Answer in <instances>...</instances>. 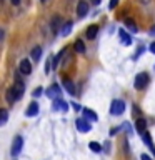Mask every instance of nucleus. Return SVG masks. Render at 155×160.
<instances>
[{
	"instance_id": "obj_1",
	"label": "nucleus",
	"mask_w": 155,
	"mask_h": 160,
	"mask_svg": "<svg viewBox=\"0 0 155 160\" xmlns=\"http://www.w3.org/2000/svg\"><path fill=\"white\" fill-rule=\"evenodd\" d=\"M148 85V73L147 72H140L135 75V80H133V87L137 90H143L145 87Z\"/></svg>"
},
{
	"instance_id": "obj_2",
	"label": "nucleus",
	"mask_w": 155,
	"mask_h": 160,
	"mask_svg": "<svg viewBox=\"0 0 155 160\" xmlns=\"http://www.w3.org/2000/svg\"><path fill=\"white\" fill-rule=\"evenodd\" d=\"M125 112V102L123 100H113L110 105V113L112 115H122Z\"/></svg>"
},
{
	"instance_id": "obj_3",
	"label": "nucleus",
	"mask_w": 155,
	"mask_h": 160,
	"mask_svg": "<svg viewBox=\"0 0 155 160\" xmlns=\"http://www.w3.org/2000/svg\"><path fill=\"white\" fill-rule=\"evenodd\" d=\"M5 98H7V102H8L10 105H13L15 102H18V100L22 98V95H20L17 90H15V87H12V88L7 90V95H5Z\"/></svg>"
},
{
	"instance_id": "obj_4",
	"label": "nucleus",
	"mask_w": 155,
	"mask_h": 160,
	"mask_svg": "<svg viewBox=\"0 0 155 160\" xmlns=\"http://www.w3.org/2000/svg\"><path fill=\"white\" fill-rule=\"evenodd\" d=\"M52 110L53 112H67L68 110V103L62 98H55L52 103Z\"/></svg>"
},
{
	"instance_id": "obj_5",
	"label": "nucleus",
	"mask_w": 155,
	"mask_h": 160,
	"mask_svg": "<svg viewBox=\"0 0 155 160\" xmlns=\"http://www.w3.org/2000/svg\"><path fill=\"white\" fill-rule=\"evenodd\" d=\"M22 147H23V138L17 135V137L13 138V143H12V155L13 157H17V155L22 152Z\"/></svg>"
},
{
	"instance_id": "obj_6",
	"label": "nucleus",
	"mask_w": 155,
	"mask_h": 160,
	"mask_svg": "<svg viewBox=\"0 0 155 160\" xmlns=\"http://www.w3.org/2000/svg\"><path fill=\"white\" fill-rule=\"evenodd\" d=\"M75 127H77L80 132H83V133H87V132H90V128H92V125L88 123V120L87 118H77L75 120Z\"/></svg>"
},
{
	"instance_id": "obj_7",
	"label": "nucleus",
	"mask_w": 155,
	"mask_h": 160,
	"mask_svg": "<svg viewBox=\"0 0 155 160\" xmlns=\"http://www.w3.org/2000/svg\"><path fill=\"white\" fill-rule=\"evenodd\" d=\"M88 13V3L85 2V0H80L77 3V17L78 18H85Z\"/></svg>"
},
{
	"instance_id": "obj_8",
	"label": "nucleus",
	"mask_w": 155,
	"mask_h": 160,
	"mask_svg": "<svg viewBox=\"0 0 155 160\" xmlns=\"http://www.w3.org/2000/svg\"><path fill=\"white\" fill-rule=\"evenodd\" d=\"M60 95H62V90H60V87H58L57 83L50 85V87L47 88V97L48 98L55 100V98H60Z\"/></svg>"
},
{
	"instance_id": "obj_9",
	"label": "nucleus",
	"mask_w": 155,
	"mask_h": 160,
	"mask_svg": "<svg viewBox=\"0 0 155 160\" xmlns=\"http://www.w3.org/2000/svg\"><path fill=\"white\" fill-rule=\"evenodd\" d=\"M18 72L22 73V75H30V73H32V63H30L28 58H23L22 62H20Z\"/></svg>"
},
{
	"instance_id": "obj_10",
	"label": "nucleus",
	"mask_w": 155,
	"mask_h": 160,
	"mask_svg": "<svg viewBox=\"0 0 155 160\" xmlns=\"http://www.w3.org/2000/svg\"><path fill=\"white\" fill-rule=\"evenodd\" d=\"M118 38H120V42H122V45H125V47H128V45H132V37L125 32L123 28H120L118 30Z\"/></svg>"
},
{
	"instance_id": "obj_11",
	"label": "nucleus",
	"mask_w": 155,
	"mask_h": 160,
	"mask_svg": "<svg viewBox=\"0 0 155 160\" xmlns=\"http://www.w3.org/2000/svg\"><path fill=\"white\" fill-rule=\"evenodd\" d=\"M62 85H63V88L67 90V93H68V95H77V90H75V85H73V82H72V80H68V78H63Z\"/></svg>"
},
{
	"instance_id": "obj_12",
	"label": "nucleus",
	"mask_w": 155,
	"mask_h": 160,
	"mask_svg": "<svg viewBox=\"0 0 155 160\" xmlns=\"http://www.w3.org/2000/svg\"><path fill=\"white\" fill-rule=\"evenodd\" d=\"M135 128H137V132H138V133L147 132V120L142 118V117H138L137 120H135Z\"/></svg>"
},
{
	"instance_id": "obj_13",
	"label": "nucleus",
	"mask_w": 155,
	"mask_h": 160,
	"mask_svg": "<svg viewBox=\"0 0 155 160\" xmlns=\"http://www.w3.org/2000/svg\"><path fill=\"white\" fill-rule=\"evenodd\" d=\"M82 113H83V117L87 118L88 122H97V120H98V115L95 113L93 110H90V108H83Z\"/></svg>"
},
{
	"instance_id": "obj_14",
	"label": "nucleus",
	"mask_w": 155,
	"mask_h": 160,
	"mask_svg": "<svg viewBox=\"0 0 155 160\" xmlns=\"http://www.w3.org/2000/svg\"><path fill=\"white\" fill-rule=\"evenodd\" d=\"M62 27H63L62 18H60V17H53V20H52V32H53V35L58 33L60 30H62Z\"/></svg>"
},
{
	"instance_id": "obj_15",
	"label": "nucleus",
	"mask_w": 155,
	"mask_h": 160,
	"mask_svg": "<svg viewBox=\"0 0 155 160\" xmlns=\"http://www.w3.org/2000/svg\"><path fill=\"white\" fill-rule=\"evenodd\" d=\"M97 33H98V25H90V27L87 28V32H85L88 40H93L95 37H97Z\"/></svg>"
},
{
	"instance_id": "obj_16",
	"label": "nucleus",
	"mask_w": 155,
	"mask_h": 160,
	"mask_svg": "<svg viewBox=\"0 0 155 160\" xmlns=\"http://www.w3.org/2000/svg\"><path fill=\"white\" fill-rule=\"evenodd\" d=\"M38 113V103L37 102H32L28 105V108H27V112H25V115L27 117H35V115Z\"/></svg>"
},
{
	"instance_id": "obj_17",
	"label": "nucleus",
	"mask_w": 155,
	"mask_h": 160,
	"mask_svg": "<svg viewBox=\"0 0 155 160\" xmlns=\"http://www.w3.org/2000/svg\"><path fill=\"white\" fill-rule=\"evenodd\" d=\"M30 57H32V60H35V62H38V60L42 58V47H40V45L33 47L32 52H30Z\"/></svg>"
},
{
	"instance_id": "obj_18",
	"label": "nucleus",
	"mask_w": 155,
	"mask_h": 160,
	"mask_svg": "<svg viewBox=\"0 0 155 160\" xmlns=\"http://www.w3.org/2000/svg\"><path fill=\"white\" fill-rule=\"evenodd\" d=\"M73 48H75V52L77 53H85V43H83V40H75V43H73Z\"/></svg>"
},
{
	"instance_id": "obj_19",
	"label": "nucleus",
	"mask_w": 155,
	"mask_h": 160,
	"mask_svg": "<svg viewBox=\"0 0 155 160\" xmlns=\"http://www.w3.org/2000/svg\"><path fill=\"white\" fill-rule=\"evenodd\" d=\"M72 22H70V20H68V22L67 23H63V27H62V30H60V33H62L63 35V37H67V35L70 33V32H72Z\"/></svg>"
},
{
	"instance_id": "obj_20",
	"label": "nucleus",
	"mask_w": 155,
	"mask_h": 160,
	"mask_svg": "<svg viewBox=\"0 0 155 160\" xmlns=\"http://www.w3.org/2000/svg\"><path fill=\"white\" fill-rule=\"evenodd\" d=\"M67 52V48H62L60 52L55 55V58H52V65H53V68H57V65H58V62H60V58L63 57V53Z\"/></svg>"
},
{
	"instance_id": "obj_21",
	"label": "nucleus",
	"mask_w": 155,
	"mask_h": 160,
	"mask_svg": "<svg viewBox=\"0 0 155 160\" xmlns=\"http://www.w3.org/2000/svg\"><path fill=\"white\" fill-rule=\"evenodd\" d=\"M142 138H143V142L148 145V148H150V150L155 147L153 142H152V137H150V133H148V132H143V133H142Z\"/></svg>"
},
{
	"instance_id": "obj_22",
	"label": "nucleus",
	"mask_w": 155,
	"mask_h": 160,
	"mask_svg": "<svg viewBox=\"0 0 155 160\" xmlns=\"http://www.w3.org/2000/svg\"><path fill=\"white\" fill-rule=\"evenodd\" d=\"M88 148L92 150V152L98 153V152H102V150H103V145H100V143H97V142H90V143H88Z\"/></svg>"
},
{
	"instance_id": "obj_23",
	"label": "nucleus",
	"mask_w": 155,
	"mask_h": 160,
	"mask_svg": "<svg viewBox=\"0 0 155 160\" xmlns=\"http://www.w3.org/2000/svg\"><path fill=\"white\" fill-rule=\"evenodd\" d=\"M125 25H127V27H128L130 30H132L133 33H135V32H137V30H138V28H137V23H135L132 18H125Z\"/></svg>"
},
{
	"instance_id": "obj_24",
	"label": "nucleus",
	"mask_w": 155,
	"mask_h": 160,
	"mask_svg": "<svg viewBox=\"0 0 155 160\" xmlns=\"http://www.w3.org/2000/svg\"><path fill=\"white\" fill-rule=\"evenodd\" d=\"M7 120H8V112L3 108L2 112H0V125H5V123H7Z\"/></svg>"
},
{
	"instance_id": "obj_25",
	"label": "nucleus",
	"mask_w": 155,
	"mask_h": 160,
	"mask_svg": "<svg viewBox=\"0 0 155 160\" xmlns=\"http://www.w3.org/2000/svg\"><path fill=\"white\" fill-rule=\"evenodd\" d=\"M120 128H122V130H127V135H128V137H132V135H133V130H132V127H130V123H127V122H125Z\"/></svg>"
},
{
	"instance_id": "obj_26",
	"label": "nucleus",
	"mask_w": 155,
	"mask_h": 160,
	"mask_svg": "<svg viewBox=\"0 0 155 160\" xmlns=\"http://www.w3.org/2000/svg\"><path fill=\"white\" fill-rule=\"evenodd\" d=\"M145 52V47H138L137 48V52H135V55H133V60H138L140 58V55H142Z\"/></svg>"
},
{
	"instance_id": "obj_27",
	"label": "nucleus",
	"mask_w": 155,
	"mask_h": 160,
	"mask_svg": "<svg viewBox=\"0 0 155 160\" xmlns=\"http://www.w3.org/2000/svg\"><path fill=\"white\" fill-rule=\"evenodd\" d=\"M42 93H43V88H42V87H37V88L33 90V93H32V95H33L35 98H37V97H40Z\"/></svg>"
},
{
	"instance_id": "obj_28",
	"label": "nucleus",
	"mask_w": 155,
	"mask_h": 160,
	"mask_svg": "<svg viewBox=\"0 0 155 160\" xmlns=\"http://www.w3.org/2000/svg\"><path fill=\"white\" fill-rule=\"evenodd\" d=\"M132 113L137 115V117H140V115H142V112H140V108H138V105H132Z\"/></svg>"
},
{
	"instance_id": "obj_29",
	"label": "nucleus",
	"mask_w": 155,
	"mask_h": 160,
	"mask_svg": "<svg viewBox=\"0 0 155 160\" xmlns=\"http://www.w3.org/2000/svg\"><path fill=\"white\" fill-rule=\"evenodd\" d=\"M117 5H118V0H110V3H108V8H110V10H113L115 7H117Z\"/></svg>"
},
{
	"instance_id": "obj_30",
	"label": "nucleus",
	"mask_w": 155,
	"mask_h": 160,
	"mask_svg": "<svg viewBox=\"0 0 155 160\" xmlns=\"http://www.w3.org/2000/svg\"><path fill=\"white\" fill-rule=\"evenodd\" d=\"M72 107H73V110H75V112H80V110H83L82 107H80V103H75V102L72 103Z\"/></svg>"
},
{
	"instance_id": "obj_31",
	"label": "nucleus",
	"mask_w": 155,
	"mask_h": 160,
	"mask_svg": "<svg viewBox=\"0 0 155 160\" xmlns=\"http://www.w3.org/2000/svg\"><path fill=\"white\" fill-rule=\"evenodd\" d=\"M103 150H105L107 153H110V142H105V143H103Z\"/></svg>"
},
{
	"instance_id": "obj_32",
	"label": "nucleus",
	"mask_w": 155,
	"mask_h": 160,
	"mask_svg": "<svg viewBox=\"0 0 155 160\" xmlns=\"http://www.w3.org/2000/svg\"><path fill=\"white\" fill-rule=\"evenodd\" d=\"M142 160H152V157L150 155H147V153H142V157H140Z\"/></svg>"
},
{
	"instance_id": "obj_33",
	"label": "nucleus",
	"mask_w": 155,
	"mask_h": 160,
	"mask_svg": "<svg viewBox=\"0 0 155 160\" xmlns=\"http://www.w3.org/2000/svg\"><path fill=\"white\" fill-rule=\"evenodd\" d=\"M150 52H152V53H155V42H152V43H150Z\"/></svg>"
},
{
	"instance_id": "obj_34",
	"label": "nucleus",
	"mask_w": 155,
	"mask_h": 160,
	"mask_svg": "<svg viewBox=\"0 0 155 160\" xmlns=\"http://www.w3.org/2000/svg\"><path fill=\"white\" fill-rule=\"evenodd\" d=\"M10 2H12V5H18L20 0H10Z\"/></svg>"
},
{
	"instance_id": "obj_35",
	"label": "nucleus",
	"mask_w": 155,
	"mask_h": 160,
	"mask_svg": "<svg viewBox=\"0 0 155 160\" xmlns=\"http://www.w3.org/2000/svg\"><path fill=\"white\" fill-rule=\"evenodd\" d=\"M92 2H93V3H95V5H98V3H100V2H102V0H92Z\"/></svg>"
},
{
	"instance_id": "obj_36",
	"label": "nucleus",
	"mask_w": 155,
	"mask_h": 160,
	"mask_svg": "<svg viewBox=\"0 0 155 160\" xmlns=\"http://www.w3.org/2000/svg\"><path fill=\"white\" fill-rule=\"evenodd\" d=\"M152 152H153V155H155V147H153V148H152Z\"/></svg>"
},
{
	"instance_id": "obj_37",
	"label": "nucleus",
	"mask_w": 155,
	"mask_h": 160,
	"mask_svg": "<svg viewBox=\"0 0 155 160\" xmlns=\"http://www.w3.org/2000/svg\"><path fill=\"white\" fill-rule=\"evenodd\" d=\"M42 2H45V0H42Z\"/></svg>"
}]
</instances>
